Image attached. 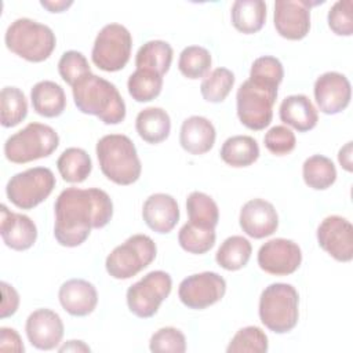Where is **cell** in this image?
I'll list each match as a JSON object with an SVG mask.
<instances>
[{"instance_id":"cell-8","label":"cell","mask_w":353,"mask_h":353,"mask_svg":"<svg viewBox=\"0 0 353 353\" xmlns=\"http://www.w3.org/2000/svg\"><path fill=\"white\" fill-rule=\"evenodd\" d=\"M156 254V244L149 236L132 234L106 256L105 268L113 279L127 280L148 268Z\"/></svg>"},{"instance_id":"cell-14","label":"cell","mask_w":353,"mask_h":353,"mask_svg":"<svg viewBox=\"0 0 353 353\" xmlns=\"http://www.w3.org/2000/svg\"><path fill=\"white\" fill-rule=\"evenodd\" d=\"M319 245L338 262L353 259V226L341 215H330L317 228Z\"/></svg>"},{"instance_id":"cell-1","label":"cell","mask_w":353,"mask_h":353,"mask_svg":"<svg viewBox=\"0 0 353 353\" xmlns=\"http://www.w3.org/2000/svg\"><path fill=\"white\" fill-rule=\"evenodd\" d=\"M55 240L63 247L83 244L91 229L105 228L113 216L110 196L98 188H66L54 204Z\"/></svg>"},{"instance_id":"cell-29","label":"cell","mask_w":353,"mask_h":353,"mask_svg":"<svg viewBox=\"0 0 353 353\" xmlns=\"http://www.w3.org/2000/svg\"><path fill=\"white\" fill-rule=\"evenodd\" d=\"M57 168L63 181L69 183H80L91 174L92 161L84 149L68 148L58 157Z\"/></svg>"},{"instance_id":"cell-19","label":"cell","mask_w":353,"mask_h":353,"mask_svg":"<svg viewBox=\"0 0 353 353\" xmlns=\"http://www.w3.org/2000/svg\"><path fill=\"white\" fill-rule=\"evenodd\" d=\"M0 214V234L4 244L15 251L29 250L37 239L34 222L28 215L10 211L4 204Z\"/></svg>"},{"instance_id":"cell-30","label":"cell","mask_w":353,"mask_h":353,"mask_svg":"<svg viewBox=\"0 0 353 353\" xmlns=\"http://www.w3.org/2000/svg\"><path fill=\"white\" fill-rule=\"evenodd\" d=\"M302 176L309 188L325 190L336 181V168L327 156L313 154L303 161Z\"/></svg>"},{"instance_id":"cell-46","label":"cell","mask_w":353,"mask_h":353,"mask_svg":"<svg viewBox=\"0 0 353 353\" xmlns=\"http://www.w3.org/2000/svg\"><path fill=\"white\" fill-rule=\"evenodd\" d=\"M352 141H349L343 148H341L338 153V160L342 168H345L347 172H352L353 164H352Z\"/></svg>"},{"instance_id":"cell-2","label":"cell","mask_w":353,"mask_h":353,"mask_svg":"<svg viewBox=\"0 0 353 353\" xmlns=\"http://www.w3.org/2000/svg\"><path fill=\"white\" fill-rule=\"evenodd\" d=\"M76 108L84 114L97 116L105 124H119L125 119V103L116 85L103 77L88 73L73 87Z\"/></svg>"},{"instance_id":"cell-9","label":"cell","mask_w":353,"mask_h":353,"mask_svg":"<svg viewBox=\"0 0 353 353\" xmlns=\"http://www.w3.org/2000/svg\"><path fill=\"white\" fill-rule=\"evenodd\" d=\"M54 172L47 167H33L10 178L6 186L8 200L21 210H32L43 203L55 188Z\"/></svg>"},{"instance_id":"cell-11","label":"cell","mask_w":353,"mask_h":353,"mask_svg":"<svg viewBox=\"0 0 353 353\" xmlns=\"http://www.w3.org/2000/svg\"><path fill=\"white\" fill-rule=\"evenodd\" d=\"M172 288V279L164 270H153L127 290V305L132 314L139 319L154 316Z\"/></svg>"},{"instance_id":"cell-38","label":"cell","mask_w":353,"mask_h":353,"mask_svg":"<svg viewBox=\"0 0 353 353\" xmlns=\"http://www.w3.org/2000/svg\"><path fill=\"white\" fill-rule=\"evenodd\" d=\"M269 349L266 334L256 325H247L240 328L230 339L226 352L228 353H265Z\"/></svg>"},{"instance_id":"cell-21","label":"cell","mask_w":353,"mask_h":353,"mask_svg":"<svg viewBox=\"0 0 353 353\" xmlns=\"http://www.w3.org/2000/svg\"><path fill=\"white\" fill-rule=\"evenodd\" d=\"M61 306L72 316L84 317L94 312L98 303V292L94 284L84 279H70L58 291Z\"/></svg>"},{"instance_id":"cell-3","label":"cell","mask_w":353,"mask_h":353,"mask_svg":"<svg viewBox=\"0 0 353 353\" xmlns=\"http://www.w3.org/2000/svg\"><path fill=\"white\" fill-rule=\"evenodd\" d=\"M95 152L99 168L109 181L127 186L139 179L142 164L134 142L127 135H103L97 142Z\"/></svg>"},{"instance_id":"cell-44","label":"cell","mask_w":353,"mask_h":353,"mask_svg":"<svg viewBox=\"0 0 353 353\" xmlns=\"http://www.w3.org/2000/svg\"><path fill=\"white\" fill-rule=\"evenodd\" d=\"M1 285V292H3V301H1V319H6V317H10L12 316L18 306H19V295L17 292V290L10 285L6 281H1L0 283Z\"/></svg>"},{"instance_id":"cell-15","label":"cell","mask_w":353,"mask_h":353,"mask_svg":"<svg viewBox=\"0 0 353 353\" xmlns=\"http://www.w3.org/2000/svg\"><path fill=\"white\" fill-rule=\"evenodd\" d=\"M319 3L305 0H277L274 3V28L287 40H302L310 30V7Z\"/></svg>"},{"instance_id":"cell-47","label":"cell","mask_w":353,"mask_h":353,"mask_svg":"<svg viewBox=\"0 0 353 353\" xmlns=\"http://www.w3.org/2000/svg\"><path fill=\"white\" fill-rule=\"evenodd\" d=\"M41 7L47 8L50 12H63L65 10H68L73 1H65V0H59V1H46V0H41L40 1Z\"/></svg>"},{"instance_id":"cell-22","label":"cell","mask_w":353,"mask_h":353,"mask_svg":"<svg viewBox=\"0 0 353 353\" xmlns=\"http://www.w3.org/2000/svg\"><path fill=\"white\" fill-rule=\"evenodd\" d=\"M214 124L203 116H190L183 120L179 131V143L183 150L199 156L210 152L215 143Z\"/></svg>"},{"instance_id":"cell-23","label":"cell","mask_w":353,"mask_h":353,"mask_svg":"<svg viewBox=\"0 0 353 353\" xmlns=\"http://www.w3.org/2000/svg\"><path fill=\"white\" fill-rule=\"evenodd\" d=\"M279 116L283 123L291 125L299 132L313 130L319 121L317 109L303 94H295L284 98L280 103Z\"/></svg>"},{"instance_id":"cell-24","label":"cell","mask_w":353,"mask_h":353,"mask_svg":"<svg viewBox=\"0 0 353 353\" xmlns=\"http://www.w3.org/2000/svg\"><path fill=\"white\" fill-rule=\"evenodd\" d=\"M33 110L43 117H58L66 108V95L63 88L51 80H43L30 90Z\"/></svg>"},{"instance_id":"cell-36","label":"cell","mask_w":353,"mask_h":353,"mask_svg":"<svg viewBox=\"0 0 353 353\" xmlns=\"http://www.w3.org/2000/svg\"><path fill=\"white\" fill-rule=\"evenodd\" d=\"M212 58L207 48L200 46H189L182 50L178 59L179 72L192 80L204 77L211 68Z\"/></svg>"},{"instance_id":"cell-32","label":"cell","mask_w":353,"mask_h":353,"mask_svg":"<svg viewBox=\"0 0 353 353\" xmlns=\"http://www.w3.org/2000/svg\"><path fill=\"white\" fill-rule=\"evenodd\" d=\"M186 211L189 222L201 228L215 229L219 221L216 203L203 192H192L186 199Z\"/></svg>"},{"instance_id":"cell-28","label":"cell","mask_w":353,"mask_h":353,"mask_svg":"<svg viewBox=\"0 0 353 353\" xmlns=\"http://www.w3.org/2000/svg\"><path fill=\"white\" fill-rule=\"evenodd\" d=\"M172 47L163 40H150L135 55L137 69H149L164 76L172 62Z\"/></svg>"},{"instance_id":"cell-12","label":"cell","mask_w":353,"mask_h":353,"mask_svg":"<svg viewBox=\"0 0 353 353\" xmlns=\"http://www.w3.org/2000/svg\"><path fill=\"white\" fill-rule=\"evenodd\" d=\"M225 279L215 272H203L183 279L178 288L179 301L189 309L201 310L223 298Z\"/></svg>"},{"instance_id":"cell-31","label":"cell","mask_w":353,"mask_h":353,"mask_svg":"<svg viewBox=\"0 0 353 353\" xmlns=\"http://www.w3.org/2000/svg\"><path fill=\"white\" fill-rule=\"evenodd\" d=\"M252 247L251 243L243 236H230L216 251V263L229 272L240 270L244 268L251 258Z\"/></svg>"},{"instance_id":"cell-25","label":"cell","mask_w":353,"mask_h":353,"mask_svg":"<svg viewBox=\"0 0 353 353\" xmlns=\"http://www.w3.org/2000/svg\"><path fill=\"white\" fill-rule=\"evenodd\" d=\"M135 130L145 142L156 145L168 138L171 119L164 109L150 106L137 114Z\"/></svg>"},{"instance_id":"cell-7","label":"cell","mask_w":353,"mask_h":353,"mask_svg":"<svg viewBox=\"0 0 353 353\" xmlns=\"http://www.w3.org/2000/svg\"><path fill=\"white\" fill-rule=\"evenodd\" d=\"M59 145L57 131L41 123H29L25 128L12 134L4 143L6 159L15 164L48 157Z\"/></svg>"},{"instance_id":"cell-35","label":"cell","mask_w":353,"mask_h":353,"mask_svg":"<svg viewBox=\"0 0 353 353\" xmlns=\"http://www.w3.org/2000/svg\"><path fill=\"white\" fill-rule=\"evenodd\" d=\"M215 229L201 228L186 222L178 233V243L179 245L190 254L201 255L210 251L215 244Z\"/></svg>"},{"instance_id":"cell-18","label":"cell","mask_w":353,"mask_h":353,"mask_svg":"<svg viewBox=\"0 0 353 353\" xmlns=\"http://www.w3.org/2000/svg\"><path fill=\"white\" fill-rule=\"evenodd\" d=\"M240 228L252 239H263L279 228V215L274 205L263 199L248 200L240 210Z\"/></svg>"},{"instance_id":"cell-34","label":"cell","mask_w":353,"mask_h":353,"mask_svg":"<svg viewBox=\"0 0 353 353\" xmlns=\"http://www.w3.org/2000/svg\"><path fill=\"white\" fill-rule=\"evenodd\" d=\"M28 102L18 87H4L0 94V121L6 128L15 127L25 120Z\"/></svg>"},{"instance_id":"cell-41","label":"cell","mask_w":353,"mask_h":353,"mask_svg":"<svg viewBox=\"0 0 353 353\" xmlns=\"http://www.w3.org/2000/svg\"><path fill=\"white\" fill-rule=\"evenodd\" d=\"M330 29L338 36L353 34L352 0H339L332 4L327 15Z\"/></svg>"},{"instance_id":"cell-33","label":"cell","mask_w":353,"mask_h":353,"mask_svg":"<svg viewBox=\"0 0 353 353\" xmlns=\"http://www.w3.org/2000/svg\"><path fill=\"white\" fill-rule=\"evenodd\" d=\"M127 88L137 102H150L161 92L163 76L149 69H137L128 77Z\"/></svg>"},{"instance_id":"cell-10","label":"cell","mask_w":353,"mask_h":353,"mask_svg":"<svg viewBox=\"0 0 353 353\" xmlns=\"http://www.w3.org/2000/svg\"><path fill=\"white\" fill-rule=\"evenodd\" d=\"M132 37L120 23L105 25L95 37L91 58L94 65L105 72H119L130 61Z\"/></svg>"},{"instance_id":"cell-37","label":"cell","mask_w":353,"mask_h":353,"mask_svg":"<svg viewBox=\"0 0 353 353\" xmlns=\"http://www.w3.org/2000/svg\"><path fill=\"white\" fill-rule=\"evenodd\" d=\"M234 85V74L226 68H216L207 74L200 85V92L207 102L219 103L226 99Z\"/></svg>"},{"instance_id":"cell-40","label":"cell","mask_w":353,"mask_h":353,"mask_svg":"<svg viewBox=\"0 0 353 353\" xmlns=\"http://www.w3.org/2000/svg\"><path fill=\"white\" fill-rule=\"evenodd\" d=\"M149 349L152 352L183 353L186 350V338L175 327H163L152 335Z\"/></svg>"},{"instance_id":"cell-20","label":"cell","mask_w":353,"mask_h":353,"mask_svg":"<svg viewBox=\"0 0 353 353\" xmlns=\"http://www.w3.org/2000/svg\"><path fill=\"white\" fill-rule=\"evenodd\" d=\"M142 218L153 232L170 233L179 221V207L176 200L167 193L150 194L142 207Z\"/></svg>"},{"instance_id":"cell-4","label":"cell","mask_w":353,"mask_h":353,"mask_svg":"<svg viewBox=\"0 0 353 353\" xmlns=\"http://www.w3.org/2000/svg\"><path fill=\"white\" fill-rule=\"evenodd\" d=\"M279 85L250 77L237 90L236 106L237 116L243 125L250 130L261 131L268 127L273 117Z\"/></svg>"},{"instance_id":"cell-45","label":"cell","mask_w":353,"mask_h":353,"mask_svg":"<svg viewBox=\"0 0 353 353\" xmlns=\"http://www.w3.org/2000/svg\"><path fill=\"white\" fill-rule=\"evenodd\" d=\"M0 350H11V352H23L25 346L19 334L14 328L1 327L0 328Z\"/></svg>"},{"instance_id":"cell-17","label":"cell","mask_w":353,"mask_h":353,"mask_svg":"<svg viewBox=\"0 0 353 353\" xmlns=\"http://www.w3.org/2000/svg\"><path fill=\"white\" fill-rule=\"evenodd\" d=\"M25 331L32 346L40 350L55 349L63 336V323L51 309H37L29 314Z\"/></svg>"},{"instance_id":"cell-6","label":"cell","mask_w":353,"mask_h":353,"mask_svg":"<svg viewBox=\"0 0 353 353\" xmlns=\"http://www.w3.org/2000/svg\"><path fill=\"white\" fill-rule=\"evenodd\" d=\"M259 319L276 334L294 330L299 319V295L295 287L287 283L268 285L259 298Z\"/></svg>"},{"instance_id":"cell-13","label":"cell","mask_w":353,"mask_h":353,"mask_svg":"<svg viewBox=\"0 0 353 353\" xmlns=\"http://www.w3.org/2000/svg\"><path fill=\"white\" fill-rule=\"evenodd\" d=\"M256 259L263 272L273 276H288L301 266L302 251L295 241L279 237L262 244Z\"/></svg>"},{"instance_id":"cell-43","label":"cell","mask_w":353,"mask_h":353,"mask_svg":"<svg viewBox=\"0 0 353 353\" xmlns=\"http://www.w3.org/2000/svg\"><path fill=\"white\" fill-rule=\"evenodd\" d=\"M250 77L265 80L273 84L280 85L284 77V69L281 62L272 55H263L256 58L250 70Z\"/></svg>"},{"instance_id":"cell-48","label":"cell","mask_w":353,"mask_h":353,"mask_svg":"<svg viewBox=\"0 0 353 353\" xmlns=\"http://www.w3.org/2000/svg\"><path fill=\"white\" fill-rule=\"evenodd\" d=\"M58 350L59 352H90L91 349L83 341H68Z\"/></svg>"},{"instance_id":"cell-16","label":"cell","mask_w":353,"mask_h":353,"mask_svg":"<svg viewBox=\"0 0 353 353\" xmlns=\"http://www.w3.org/2000/svg\"><path fill=\"white\" fill-rule=\"evenodd\" d=\"M313 92L320 112L325 114L341 113L349 106L352 98L350 81L338 72H325L319 76Z\"/></svg>"},{"instance_id":"cell-26","label":"cell","mask_w":353,"mask_h":353,"mask_svg":"<svg viewBox=\"0 0 353 353\" xmlns=\"http://www.w3.org/2000/svg\"><path fill=\"white\" fill-rule=\"evenodd\" d=\"M232 25L244 34L259 32L266 21V3L262 0H237L230 10Z\"/></svg>"},{"instance_id":"cell-5","label":"cell","mask_w":353,"mask_h":353,"mask_svg":"<svg viewBox=\"0 0 353 353\" xmlns=\"http://www.w3.org/2000/svg\"><path fill=\"white\" fill-rule=\"evenodd\" d=\"M7 48L29 62H43L54 51L57 39L52 29L30 18H18L4 34Z\"/></svg>"},{"instance_id":"cell-27","label":"cell","mask_w":353,"mask_h":353,"mask_svg":"<svg viewBox=\"0 0 353 353\" xmlns=\"http://www.w3.org/2000/svg\"><path fill=\"white\" fill-rule=\"evenodd\" d=\"M221 159L232 167L241 168L254 164L259 157L258 142L248 135L228 138L221 148Z\"/></svg>"},{"instance_id":"cell-42","label":"cell","mask_w":353,"mask_h":353,"mask_svg":"<svg viewBox=\"0 0 353 353\" xmlns=\"http://www.w3.org/2000/svg\"><path fill=\"white\" fill-rule=\"evenodd\" d=\"M265 148L274 156H285L295 149V134L285 125L272 127L263 137Z\"/></svg>"},{"instance_id":"cell-39","label":"cell","mask_w":353,"mask_h":353,"mask_svg":"<svg viewBox=\"0 0 353 353\" xmlns=\"http://www.w3.org/2000/svg\"><path fill=\"white\" fill-rule=\"evenodd\" d=\"M58 72L62 80L73 87L81 77L91 73L87 58L76 50H69L62 54L58 62Z\"/></svg>"}]
</instances>
